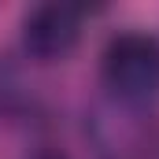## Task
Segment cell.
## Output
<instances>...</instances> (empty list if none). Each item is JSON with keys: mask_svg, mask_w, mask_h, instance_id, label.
<instances>
[{"mask_svg": "<svg viewBox=\"0 0 159 159\" xmlns=\"http://www.w3.org/2000/svg\"><path fill=\"white\" fill-rule=\"evenodd\" d=\"M100 78L107 93L129 104V107H148L159 100V41L141 30L115 34L104 48L100 59Z\"/></svg>", "mask_w": 159, "mask_h": 159, "instance_id": "obj_1", "label": "cell"}, {"mask_svg": "<svg viewBox=\"0 0 159 159\" xmlns=\"http://www.w3.org/2000/svg\"><path fill=\"white\" fill-rule=\"evenodd\" d=\"M85 7L78 4H37L22 19V48L37 63L67 59L81 41Z\"/></svg>", "mask_w": 159, "mask_h": 159, "instance_id": "obj_2", "label": "cell"}, {"mask_svg": "<svg viewBox=\"0 0 159 159\" xmlns=\"http://www.w3.org/2000/svg\"><path fill=\"white\" fill-rule=\"evenodd\" d=\"M30 159H67V156H63L59 148H41V152H34Z\"/></svg>", "mask_w": 159, "mask_h": 159, "instance_id": "obj_3", "label": "cell"}]
</instances>
